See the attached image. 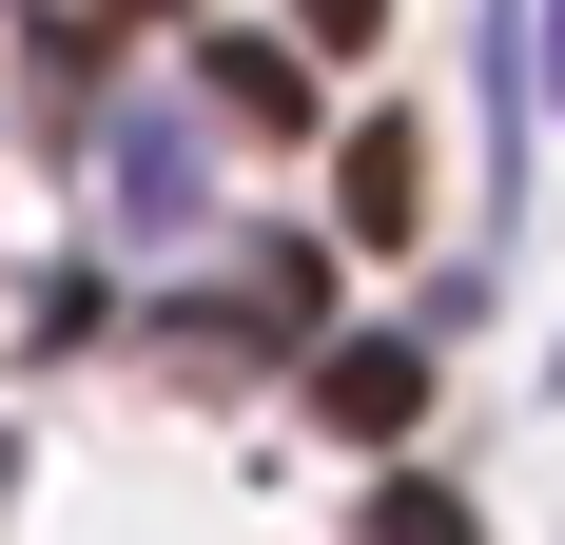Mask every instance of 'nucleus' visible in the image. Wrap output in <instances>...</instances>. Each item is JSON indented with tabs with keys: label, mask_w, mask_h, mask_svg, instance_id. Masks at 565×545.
<instances>
[{
	"label": "nucleus",
	"mask_w": 565,
	"mask_h": 545,
	"mask_svg": "<svg viewBox=\"0 0 565 545\" xmlns=\"http://www.w3.org/2000/svg\"><path fill=\"white\" fill-rule=\"evenodd\" d=\"M429 234V117H351L332 157V254H409Z\"/></svg>",
	"instance_id": "f257e3e1"
},
{
	"label": "nucleus",
	"mask_w": 565,
	"mask_h": 545,
	"mask_svg": "<svg viewBox=\"0 0 565 545\" xmlns=\"http://www.w3.org/2000/svg\"><path fill=\"white\" fill-rule=\"evenodd\" d=\"M312 429L409 448V429H429V351H409V331H332V351H312Z\"/></svg>",
	"instance_id": "f03ea898"
},
{
	"label": "nucleus",
	"mask_w": 565,
	"mask_h": 545,
	"mask_svg": "<svg viewBox=\"0 0 565 545\" xmlns=\"http://www.w3.org/2000/svg\"><path fill=\"white\" fill-rule=\"evenodd\" d=\"M98 175H117V215H137V234H195V117H117Z\"/></svg>",
	"instance_id": "7ed1b4c3"
},
{
	"label": "nucleus",
	"mask_w": 565,
	"mask_h": 545,
	"mask_svg": "<svg viewBox=\"0 0 565 545\" xmlns=\"http://www.w3.org/2000/svg\"><path fill=\"white\" fill-rule=\"evenodd\" d=\"M195 78H215V117H234V137H292V117H312V40H215Z\"/></svg>",
	"instance_id": "20e7f679"
},
{
	"label": "nucleus",
	"mask_w": 565,
	"mask_h": 545,
	"mask_svg": "<svg viewBox=\"0 0 565 545\" xmlns=\"http://www.w3.org/2000/svg\"><path fill=\"white\" fill-rule=\"evenodd\" d=\"M351 545H488V526H468V506L429 488V468H391V488H371V526H351Z\"/></svg>",
	"instance_id": "39448f33"
},
{
	"label": "nucleus",
	"mask_w": 565,
	"mask_h": 545,
	"mask_svg": "<svg viewBox=\"0 0 565 545\" xmlns=\"http://www.w3.org/2000/svg\"><path fill=\"white\" fill-rule=\"evenodd\" d=\"M371 20H391V0H292V40H312V58H351Z\"/></svg>",
	"instance_id": "423d86ee"
},
{
	"label": "nucleus",
	"mask_w": 565,
	"mask_h": 545,
	"mask_svg": "<svg viewBox=\"0 0 565 545\" xmlns=\"http://www.w3.org/2000/svg\"><path fill=\"white\" fill-rule=\"evenodd\" d=\"M546 98H565V0H546Z\"/></svg>",
	"instance_id": "0eeeda50"
},
{
	"label": "nucleus",
	"mask_w": 565,
	"mask_h": 545,
	"mask_svg": "<svg viewBox=\"0 0 565 545\" xmlns=\"http://www.w3.org/2000/svg\"><path fill=\"white\" fill-rule=\"evenodd\" d=\"M98 20H175V0H98Z\"/></svg>",
	"instance_id": "6e6552de"
}]
</instances>
